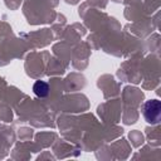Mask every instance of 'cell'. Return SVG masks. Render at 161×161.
I'll return each mask as SVG.
<instances>
[{"instance_id": "cell-1", "label": "cell", "mask_w": 161, "mask_h": 161, "mask_svg": "<svg viewBox=\"0 0 161 161\" xmlns=\"http://www.w3.org/2000/svg\"><path fill=\"white\" fill-rule=\"evenodd\" d=\"M145 119L151 125H157L161 117V103L157 99L146 101L141 107Z\"/></svg>"}, {"instance_id": "cell-2", "label": "cell", "mask_w": 161, "mask_h": 161, "mask_svg": "<svg viewBox=\"0 0 161 161\" xmlns=\"http://www.w3.org/2000/svg\"><path fill=\"white\" fill-rule=\"evenodd\" d=\"M33 91L38 97H47L49 93V86L44 80H36L33 86Z\"/></svg>"}]
</instances>
